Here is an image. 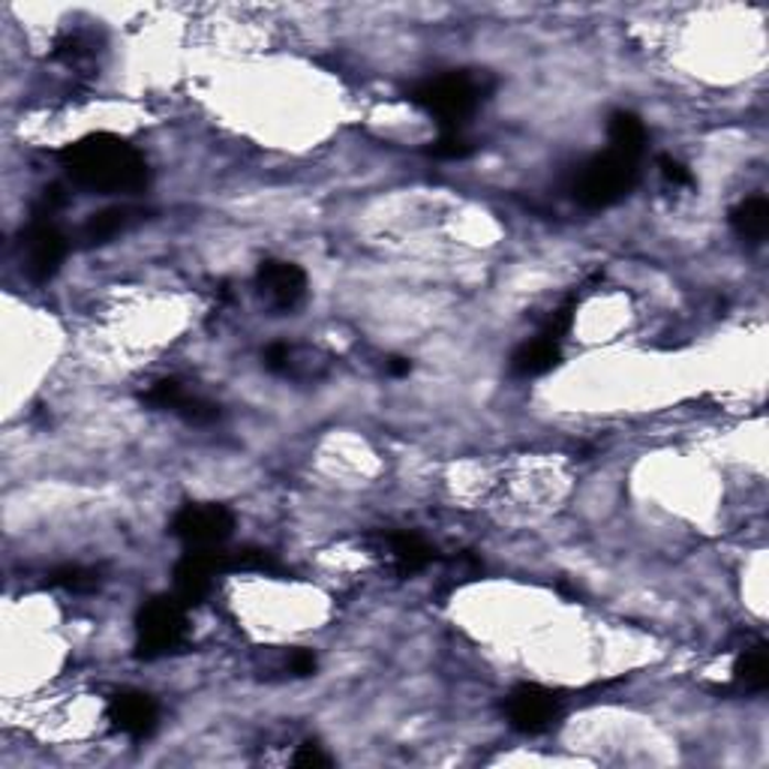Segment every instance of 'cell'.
Wrapping results in <instances>:
<instances>
[{
    "instance_id": "22",
    "label": "cell",
    "mask_w": 769,
    "mask_h": 769,
    "mask_svg": "<svg viewBox=\"0 0 769 769\" xmlns=\"http://www.w3.org/2000/svg\"><path fill=\"white\" fill-rule=\"evenodd\" d=\"M289 668H292L295 676H313L316 668H319V661H316V656H313L310 649H295V652L289 656Z\"/></svg>"
},
{
    "instance_id": "3",
    "label": "cell",
    "mask_w": 769,
    "mask_h": 769,
    "mask_svg": "<svg viewBox=\"0 0 769 769\" xmlns=\"http://www.w3.org/2000/svg\"><path fill=\"white\" fill-rule=\"evenodd\" d=\"M638 184V160L616 151L593 156L577 169L572 184V196L577 205L589 210H602L626 198Z\"/></svg>"
},
{
    "instance_id": "14",
    "label": "cell",
    "mask_w": 769,
    "mask_h": 769,
    "mask_svg": "<svg viewBox=\"0 0 769 769\" xmlns=\"http://www.w3.org/2000/svg\"><path fill=\"white\" fill-rule=\"evenodd\" d=\"M384 544H388V553H391L394 568L400 574H415L433 562V548L415 532H391Z\"/></svg>"
},
{
    "instance_id": "7",
    "label": "cell",
    "mask_w": 769,
    "mask_h": 769,
    "mask_svg": "<svg viewBox=\"0 0 769 769\" xmlns=\"http://www.w3.org/2000/svg\"><path fill=\"white\" fill-rule=\"evenodd\" d=\"M24 274L31 283H48L66 259V238L48 217H31L22 231Z\"/></svg>"
},
{
    "instance_id": "23",
    "label": "cell",
    "mask_w": 769,
    "mask_h": 769,
    "mask_svg": "<svg viewBox=\"0 0 769 769\" xmlns=\"http://www.w3.org/2000/svg\"><path fill=\"white\" fill-rule=\"evenodd\" d=\"M384 370H388V376H397V379H400V376L412 373V364H409L407 358L394 355V358H388V361H384Z\"/></svg>"
},
{
    "instance_id": "16",
    "label": "cell",
    "mask_w": 769,
    "mask_h": 769,
    "mask_svg": "<svg viewBox=\"0 0 769 769\" xmlns=\"http://www.w3.org/2000/svg\"><path fill=\"white\" fill-rule=\"evenodd\" d=\"M730 226L743 241L760 243L769 231V202L763 196H748L730 210Z\"/></svg>"
},
{
    "instance_id": "5",
    "label": "cell",
    "mask_w": 769,
    "mask_h": 769,
    "mask_svg": "<svg viewBox=\"0 0 769 769\" xmlns=\"http://www.w3.org/2000/svg\"><path fill=\"white\" fill-rule=\"evenodd\" d=\"M235 529V517L217 502H189L172 517L169 532L187 550H220Z\"/></svg>"
},
{
    "instance_id": "13",
    "label": "cell",
    "mask_w": 769,
    "mask_h": 769,
    "mask_svg": "<svg viewBox=\"0 0 769 769\" xmlns=\"http://www.w3.org/2000/svg\"><path fill=\"white\" fill-rule=\"evenodd\" d=\"M607 136H610V151L631 156V160H640L647 148V127L635 111H614L607 121Z\"/></svg>"
},
{
    "instance_id": "15",
    "label": "cell",
    "mask_w": 769,
    "mask_h": 769,
    "mask_svg": "<svg viewBox=\"0 0 769 769\" xmlns=\"http://www.w3.org/2000/svg\"><path fill=\"white\" fill-rule=\"evenodd\" d=\"M769 685V661L767 647L755 643V647L743 649L734 664V689L746 694H760Z\"/></svg>"
},
{
    "instance_id": "6",
    "label": "cell",
    "mask_w": 769,
    "mask_h": 769,
    "mask_svg": "<svg viewBox=\"0 0 769 769\" xmlns=\"http://www.w3.org/2000/svg\"><path fill=\"white\" fill-rule=\"evenodd\" d=\"M560 715L562 697L556 692L544 689V685H539V682H520L506 697L508 725L520 730V734H527V737L550 730V727L560 722Z\"/></svg>"
},
{
    "instance_id": "9",
    "label": "cell",
    "mask_w": 769,
    "mask_h": 769,
    "mask_svg": "<svg viewBox=\"0 0 769 769\" xmlns=\"http://www.w3.org/2000/svg\"><path fill=\"white\" fill-rule=\"evenodd\" d=\"M226 572L223 550H187L175 565V595L184 605H198L214 586V574Z\"/></svg>"
},
{
    "instance_id": "4",
    "label": "cell",
    "mask_w": 769,
    "mask_h": 769,
    "mask_svg": "<svg viewBox=\"0 0 769 769\" xmlns=\"http://www.w3.org/2000/svg\"><path fill=\"white\" fill-rule=\"evenodd\" d=\"M187 643V605L177 595L148 598L136 614V656L144 661L172 656Z\"/></svg>"
},
{
    "instance_id": "2",
    "label": "cell",
    "mask_w": 769,
    "mask_h": 769,
    "mask_svg": "<svg viewBox=\"0 0 769 769\" xmlns=\"http://www.w3.org/2000/svg\"><path fill=\"white\" fill-rule=\"evenodd\" d=\"M481 78L473 73H445V76L427 78L409 94L418 109L436 118L445 127V132H461L463 123L469 121L475 109L481 106Z\"/></svg>"
},
{
    "instance_id": "21",
    "label": "cell",
    "mask_w": 769,
    "mask_h": 769,
    "mask_svg": "<svg viewBox=\"0 0 769 769\" xmlns=\"http://www.w3.org/2000/svg\"><path fill=\"white\" fill-rule=\"evenodd\" d=\"M295 767H313V769H319V767H331L334 763V758L331 755H325L322 751V746H316V743H304V746L297 748L295 751Z\"/></svg>"
},
{
    "instance_id": "20",
    "label": "cell",
    "mask_w": 769,
    "mask_h": 769,
    "mask_svg": "<svg viewBox=\"0 0 769 769\" xmlns=\"http://www.w3.org/2000/svg\"><path fill=\"white\" fill-rule=\"evenodd\" d=\"M659 169L661 177H664L668 184H673V187H692L694 184L692 169L685 163H680V160H673V156H659Z\"/></svg>"
},
{
    "instance_id": "10",
    "label": "cell",
    "mask_w": 769,
    "mask_h": 769,
    "mask_svg": "<svg viewBox=\"0 0 769 769\" xmlns=\"http://www.w3.org/2000/svg\"><path fill=\"white\" fill-rule=\"evenodd\" d=\"M106 718L115 730H121L130 739H148L160 725V706L151 694L144 692H118L109 701Z\"/></svg>"
},
{
    "instance_id": "8",
    "label": "cell",
    "mask_w": 769,
    "mask_h": 769,
    "mask_svg": "<svg viewBox=\"0 0 769 769\" xmlns=\"http://www.w3.org/2000/svg\"><path fill=\"white\" fill-rule=\"evenodd\" d=\"M256 289L277 313H292L307 297V274L295 262L264 259L256 271Z\"/></svg>"
},
{
    "instance_id": "18",
    "label": "cell",
    "mask_w": 769,
    "mask_h": 769,
    "mask_svg": "<svg viewBox=\"0 0 769 769\" xmlns=\"http://www.w3.org/2000/svg\"><path fill=\"white\" fill-rule=\"evenodd\" d=\"M175 415H181L187 424H196V427H205V424H214L217 418H220V407L217 403H210V400H205V397L198 394H184L181 397V403L175 407Z\"/></svg>"
},
{
    "instance_id": "1",
    "label": "cell",
    "mask_w": 769,
    "mask_h": 769,
    "mask_svg": "<svg viewBox=\"0 0 769 769\" xmlns=\"http://www.w3.org/2000/svg\"><path fill=\"white\" fill-rule=\"evenodd\" d=\"M69 181L102 196H136L151 184V169L139 148L115 132H90L57 154Z\"/></svg>"
},
{
    "instance_id": "19",
    "label": "cell",
    "mask_w": 769,
    "mask_h": 769,
    "mask_svg": "<svg viewBox=\"0 0 769 769\" xmlns=\"http://www.w3.org/2000/svg\"><path fill=\"white\" fill-rule=\"evenodd\" d=\"M469 154H473V144L463 139V132H442L440 139L430 144V156L433 160L454 163V160H466Z\"/></svg>"
},
{
    "instance_id": "17",
    "label": "cell",
    "mask_w": 769,
    "mask_h": 769,
    "mask_svg": "<svg viewBox=\"0 0 769 769\" xmlns=\"http://www.w3.org/2000/svg\"><path fill=\"white\" fill-rule=\"evenodd\" d=\"M52 586H61L66 593H94L99 586V574L94 568H85V565H66V568H57L52 574Z\"/></svg>"
},
{
    "instance_id": "12",
    "label": "cell",
    "mask_w": 769,
    "mask_h": 769,
    "mask_svg": "<svg viewBox=\"0 0 769 769\" xmlns=\"http://www.w3.org/2000/svg\"><path fill=\"white\" fill-rule=\"evenodd\" d=\"M562 361L560 343H550L544 337H535V340L523 343L515 355H511V373L523 376V379H532V376L550 373L556 364Z\"/></svg>"
},
{
    "instance_id": "11",
    "label": "cell",
    "mask_w": 769,
    "mask_h": 769,
    "mask_svg": "<svg viewBox=\"0 0 769 769\" xmlns=\"http://www.w3.org/2000/svg\"><path fill=\"white\" fill-rule=\"evenodd\" d=\"M144 217H148V210L136 208V205H115V208L90 214V220L82 226V241H85V247L109 243L123 231H130L132 226H139Z\"/></svg>"
}]
</instances>
